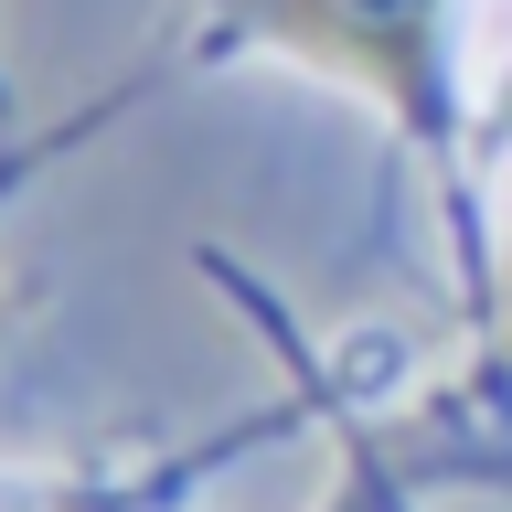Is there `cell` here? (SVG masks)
<instances>
[{"label": "cell", "instance_id": "obj_1", "mask_svg": "<svg viewBox=\"0 0 512 512\" xmlns=\"http://www.w3.org/2000/svg\"><path fill=\"white\" fill-rule=\"evenodd\" d=\"M203 54H278L374 96L427 160L459 150V0H192Z\"/></svg>", "mask_w": 512, "mask_h": 512}, {"label": "cell", "instance_id": "obj_2", "mask_svg": "<svg viewBox=\"0 0 512 512\" xmlns=\"http://www.w3.org/2000/svg\"><path fill=\"white\" fill-rule=\"evenodd\" d=\"M502 352H512V182H502Z\"/></svg>", "mask_w": 512, "mask_h": 512}, {"label": "cell", "instance_id": "obj_3", "mask_svg": "<svg viewBox=\"0 0 512 512\" xmlns=\"http://www.w3.org/2000/svg\"><path fill=\"white\" fill-rule=\"evenodd\" d=\"M0 320H11V288H0Z\"/></svg>", "mask_w": 512, "mask_h": 512}]
</instances>
